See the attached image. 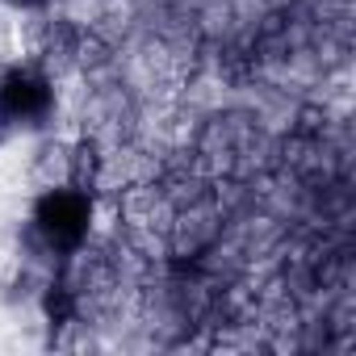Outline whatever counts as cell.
<instances>
[{"label":"cell","instance_id":"1","mask_svg":"<svg viewBox=\"0 0 356 356\" xmlns=\"http://www.w3.org/2000/svg\"><path fill=\"white\" fill-rule=\"evenodd\" d=\"M92 218H97V193L72 189V185L42 189L30 206L26 243H30V252L47 256V260H72L84 252L88 235H92Z\"/></svg>","mask_w":356,"mask_h":356},{"label":"cell","instance_id":"2","mask_svg":"<svg viewBox=\"0 0 356 356\" xmlns=\"http://www.w3.org/2000/svg\"><path fill=\"white\" fill-rule=\"evenodd\" d=\"M59 109L55 76L38 63H9L5 80H0V147L17 134H47Z\"/></svg>","mask_w":356,"mask_h":356},{"label":"cell","instance_id":"3","mask_svg":"<svg viewBox=\"0 0 356 356\" xmlns=\"http://www.w3.org/2000/svg\"><path fill=\"white\" fill-rule=\"evenodd\" d=\"M67 172H72V138H59V134H42L34 143V155L26 163V176L30 185L42 193V189H59L67 185Z\"/></svg>","mask_w":356,"mask_h":356},{"label":"cell","instance_id":"4","mask_svg":"<svg viewBox=\"0 0 356 356\" xmlns=\"http://www.w3.org/2000/svg\"><path fill=\"white\" fill-rule=\"evenodd\" d=\"M105 147L97 134H80L72 138V172H67V185L72 189H84V193H97L105 185Z\"/></svg>","mask_w":356,"mask_h":356},{"label":"cell","instance_id":"5","mask_svg":"<svg viewBox=\"0 0 356 356\" xmlns=\"http://www.w3.org/2000/svg\"><path fill=\"white\" fill-rule=\"evenodd\" d=\"M5 72H9V59H0V80H5Z\"/></svg>","mask_w":356,"mask_h":356}]
</instances>
